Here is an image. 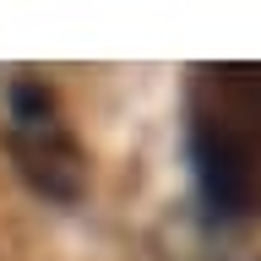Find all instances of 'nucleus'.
<instances>
[{
  "instance_id": "1",
  "label": "nucleus",
  "mask_w": 261,
  "mask_h": 261,
  "mask_svg": "<svg viewBox=\"0 0 261 261\" xmlns=\"http://www.w3.org/2000/svg\"><path fill=\"white\" fill-rule=\"evenodd\" d=\"M191 152L218 212L261 207V65H201L191 82Z\"/></svg>"
},
{
  "instance_id": "2",
  "label": "nucleus",
  "mask_w": 261,
  "mask_h": 261,
  "mask_svg": "<svg viewBox=\"0 0 261 261\" xmlns=\"http://www.w3.org/2000/svg\"><path fill=\"white\" fill-rule=\"evenodd\" d=\"M16 169L33 191H44L49 201H76L87 191V152L60 120H33V125H11L6 130Z\"/></svg>"
},
{
  "instance_id": "3",
  "label": "nucleus",
  "mask_w": 261,
  "mask_h": 261,
  "mask_svg": "<svg viewBox=\"0 0 261 261\" xmlns=\"http://www.w3.org/2000/svg\"><path fill=\"white\" fill-rule=\"evenodd\" d=\"M33 120H55V93L38 76L11 82V125H33Z\"/></svg>"
}]
</instances>
